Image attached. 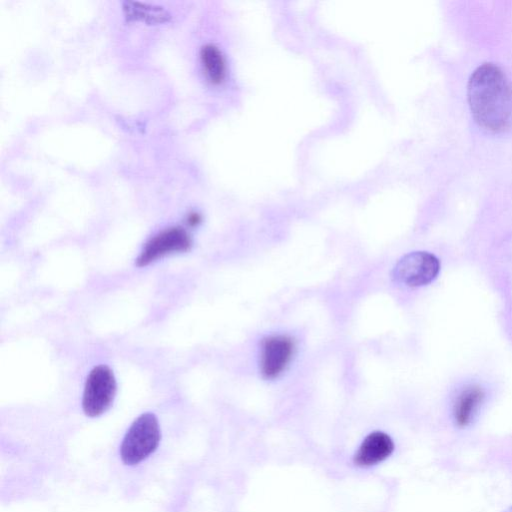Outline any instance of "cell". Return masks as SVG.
I'll return each mask as SVG.
<instances>
[{
	"label": "cell",
	"instance_id": "8992f818",
	"mask_svg": "<svg viewBox=\"0 0 512 512\" xmlns=\"http://www.w3.org/2000/svg\"><path fill=\"white\" fill-rule=\"evenodd\" d=\"M295 352V342L287 335H272L261 344L260 370L267 379H274L282 374Z\"/></svg>",
	"mask_w": 512,
	"mask_h": 512
},
{
	"label": "cell",
	"instance_id": "3957f363",
	"mask_svg": "<svg viewBox=\"0 0 512 512\" xmlns=\"http://www.w3.org/2000/svg\"><path fill=\"white\" fill-rule=\"evenodd\" d=\"M117 390L113 371L107 365L94 367L86 378L82 396V410L90 418L107 412L113 404Z\"/></svg>",
	"mask_w": 512,
	"mask_h": 512
},
{
	"label": "cell",
	"instance_id": "5b68a950",
	"mask_svg": "<svg viewBox=\"0 0 512 512\" xmlns=\"http://www.w3.org/2000/svg\"><path fill=\"white\" fill-rule=\"evenodd\" d=\"M438 258L425 251H415L404 255L393 269L394 279L409 287H418L432 282L438 275Z\"/></svg>",
	"mask_w": 512,
	"mask_h": 512
},
{
	"label": "cell",
	"instance_id": "7c38bea8",
	"mask_svg": "<svg viewBox=\"0 0 512 512\" xmlns=\"http://www.w3.org/2000/svg\"><path fill=\"white\" fill-rule=\"evenodd\" d=\"M507 512H512V507L509 510H507Z\"/></svg>",
	"mask_w": 512,
	"mask_h": 512
},
{
	"label": "cell",
	"instance_id": "8fae6325",
	"mask_svg": "<svg viewBox=\"0 0 512 512\" xmlns=\"http://www.w3.org/2000/svg\"><path fill=\"white\" fill-rule=\"evenodd\" d=\"M202 222V215L197 211H190L186 215V223L190 227H196Z\"/></svg>",
	"mask_w": 512,
	"mask_h": 512
},
{
	"label": "cell",
	"instance_id": "277c9868",
	"mask_svg": "<svg viewBox=\"0 0 512 512\" xmlns=\"http://www.w3.org/2000/svg\"><path fill=\"white\" fill-rule=\"evenodd\" d=\"M190 234L181 226H171L152 236L135 260L138 267H145L171 254L187 252L192 248Z\"/></svg>",
	"mask_w": 512,
	"mask_h": 512
},
{
	"label": "cell",
	"instance_id": "52a82bcc",
	"mask_svg": "<svg viewBox=\"0 0 512 512\" xmlns=\"http://www.w3.org/2000/svg\"><path fill=\"white\" fill-rule=\"evenodd\" d=\"M394 450L391 437L381 431H375L365 437L354 456V463L368 467L384 461Z\"/></svg>",
	"mask_w": 512,
	"mask_h": 512
},
{
	"label": "cell",
	"instance_id": "ba28073f",
	"mask_svg": "<svg viewBox=\"0 0 512 512\" xmlns=\"http://www.w3.org/2000/svg\"><path fill=\"white\" fill-rule=\"evenodd\" d=\"M485 398L484 390L478 385L464 388L458 395L454 407L453 416L459 427L468 426Z\"/></svg>",
	"mask_w": 512,
	"mask_h": 512
},
{
	"label": "cell",
	"instance_id": "30bf717a",
	"mask_svg": "<svg viewBox=\"0 0 512 512\" xmlns=\"http://www.w3.org/2000/svg\"><path fill=\"white\" fill-rule=\"evenodd\" d=\"M124 10L129 18L146 22H164L169 18L168 13L161 7H153L138 2H126Z\"/></svg>",
	"mask_w": 512,
	"mask_h": 512
},
{
	"label": "cell",
	"instance_id": "9c48e42d",
	"mask_svg": "<svg viewBox=\"0 0 512 512\" xmlns=\"http://www.w3.org/2000/svg\"><path fill=\"white\" fill-rule=\"evenodd\" d=\"M200 60L204 74L212 84H221L227 75V62L221 49L208 43L201 47Z\"/></svg>",
	"mask_w": 512,
	"mask_h": 512
},
{
	"label": "cell",
	"instance_id": "7a4b0ae2",
	"mask_svg": "<svg viewBox=\"0 0 512 512\" xmlns=\"http://www.w3.org/2000/svg\"><path fill=\"white\" fill-rule=\"evenodd\" d=\"M161 429L155 414L139 415L125 432L118 454L123 465L136 467L149 459L158 449Z\"/></svg>",
	"mask_w": 512,
	"mask_h": 512
},
{
	"label": "cell",
	"instance_id": "6da1fadb",
	"mask_svg": "<svg viewBox=\"0 0 512 512\" xmlns=\"http://www.w3.org/2000/svg\"><path fill=\"white\" fill-rule=\"evenodd\" d=\"M467 101L475 122L490 132H500L512 121V85L502 69L484 63L471 74Z\"/></svg>",
	"mask_w": 512,
	"mask_h": 512
}]
</instances>
